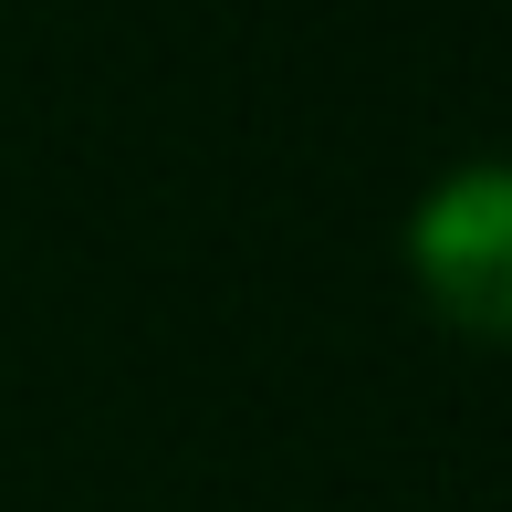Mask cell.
Wrapping results in <instances>:
<instances>
[{
  "instance_id": "1",
  "label": "cell",
  "mask_w": 512,
  "mask_h": 512,
  "mask_svg": "<svg viewBox=\"0 0 512 512\" xmlns=\"http://www.w3.org/2000/svg\"><path fill=\"white\" fill-rule=\"evenodd\" d=\"M418 272L471 335H512V178L471 168L418 209Z\"/></svg>"
}]
</instances>
